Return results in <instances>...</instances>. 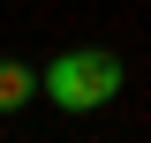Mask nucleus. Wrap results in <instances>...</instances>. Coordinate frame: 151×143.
<instances>
[{
    "label": "nucleus",
    "instance_id": "1",
    "mask_svg": "<svg viewBox=\"0 0 151 143\" xmlns=\"http://www.w3.org/2000/svg\"><path fill=\"white\" fill-rule=\"evenodd\" d=\"M113 90H121V60L113 53H60L45 68V98L60 113H91V106H106Z\"/></svg>",
    "mask_w": 151,
    "mask_h": 143
},
{
    "label": "nucleus",
    "instance_id": "2",
    "mask_svg": "<svg viewBox=\"0 0 151 143\" xmlns=\"http://www.w3.org/2000/svg\"><path fill=\"white\" fill-rule=\"evenodd\" d=\"M30 90H38V75L23 68V60H0V113H15Z\"/></svg>",
    "mask_w": 151,
    "mask_h": 143
}]
</instances>
